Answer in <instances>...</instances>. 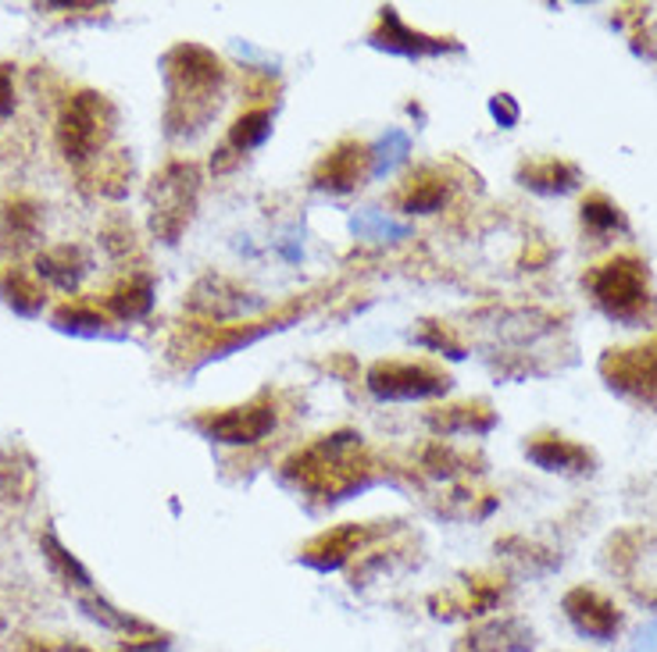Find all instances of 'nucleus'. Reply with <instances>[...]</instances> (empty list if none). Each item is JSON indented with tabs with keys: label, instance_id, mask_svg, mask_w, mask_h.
Segmentation results:
<instances>
[{
	"label": "nucleus",
	"instance_id": "f257e3e1",
	"mask_svg": "<svg viewBox=\"0 0 657 652\" xmlns=\"http://www.w3.org/2000/svg\"><path fill=\"white\" fill-rule=\"evenodd\" d=\"M161 64L168 82V104H165L168 136L205 132L218 104H222V86H226L222 58L200 43H176Z\"/></svg>",
	"mask_w": 657,
	"mask_h": 652
},
{
	"label": "nucleus",
	"instance_id": "f03ea898",
	"mask_svg": "<svg viewBox=\"0 0 657 652\" xmlns=\"http://www.w3.org/2000/svg\"><path fill=\"white\" fill-rule=\"evenodd\" d=\"M282 478L293 489L315 495V500L336 503L372 482L376 463L361 445L358 432H332L308 442L293 457H286Z\"/></svg>",
	"mask_w": 657,
	"mask_h": 652
},
{
	"label": "nucleus",
	"instance_id": "7ed1b4c3",
	"mask_svg": "<svg viewBox=\"0 0 657 652\" xmlns=\"http://www.w3.org/2000/svg\"><path fill=\"white\" fill-rule=\"evenodd\" d=\"M583 285L589 289V297L597 300L604 314L626 324L644 321L654 307L650 285H647V264L633 253H618L611 261L594 264L586 271Z\"/></svg>",
	"mask_w": 657,
	"mask_h": 652
},
{
	"label": "nucleus",
	"instance_id": "20e7f679",
	"mask_svg": "<svg viewBox=\"0 0 657 652\" xmlns=\"http://www.w3.org/2000/svg\"><path fill=\"white\" fill-rule=\"evenodd\" d=\"M111 132H115V108L104 93L79 90L76 97L64 100V108L58 114V143L72 164L97 161L100 150L108 147Z\"/></svg>",
	"mask_w": 657,
	"mask_h": 652
},
{
	"label": "nucleus",
	"instance_id": "39448f33",
	"mask_svg": "<svg viewBox=\"0 0 657 652\" xmlns=\"http://www.w3.org/2000/svg\"><path fill=\"white\" fill-rule=\"evenodd\" d=\"M200 193V171L193 161H168L150 185V229L161 243H179L187 232Z\"/></svg>",
	"mask_w": 657,
	"mask_h": 652
},
{
	"label": "nucleus",
	"instance_id": "423d86ee",
	"mask_svg": "<svg viewBox=\"0 0 657 652\" xmlns=\"http://www.w3.org/2000/svg\"><path fill=\"white\" fill-rule=\"evenodd\" d=\"M276 400L261 392V397L222 407V410H205V414L193 418V428L211 442H226V445H250L261 442L268 432L276 428Z\"/></svg>",
	"mask_w": 657,
	"mask_h": 652
},
{
	"label": "nucleus",
	"instance_id": "0eeeda50",
	"mask_svg": "<svg viewBox=\"0 0 657 652\" xmlns=\"http://www.w3.org/2000/svg\"><path fill=\"white\" fill-rule=\"evenodd\" d=\"M365 382L379 400H429L450 389V374L429 360H379Z\"/></svg>",
	"mask_w": 657,
	"mask_h": 652
},
{
	"label": "nucleus",
	"instance_id": "6e6552de",
	"mask_svg": "<svg viewBox=\"0 0 657 652\" xmlns=\"http://www.w3.org/2000/svg\"><path fill=\"white\" fill-rule=\"evenodd\" d=\"M600 374L626 397L657 400V335L633 350H608L600 360Z\"/></svg>",
	"mask_w": 657,
	"mask_h": 652
},
{
	"label": "nucleus",
	"instance_id": "1a4fd4ad",
	"mask_svg": "<svg viewBox=\"0 0 657 652\" xmlns=\"http://www.w3.org/2000/svg\"><path fill=\"white\" fill-rule=\"evenodd\" d=\"M386 531H390L386 524H336L300 549V560L315 571H336V568H344V563H350L354 556H361L365 545L382 539Z\"/></svg>",
	"mask_w": 657,
	"mask_h": 652
},
{
	"label": "nucleus",
	"instance_id": "9d476101",
	"mask_svg": "<svg viewBox=\"0 0 657 652\" xmlns=\"http://www.w3.org/2000/svg\"><path fill=\"white\" fill-rule=\"evenodd\" d=\"M368 168H372V147L347 136V140L329 147L322 158H318L311 182L318 190H329V193H350L354 185H361L368 179Z\"/></svg>",
	"mask_w": 657,
	"mask_h": 652
},
{
	"label": "nucleus",
	"instance_id": "9b49d317",
	"mask_svg": "<svg viewBox=\"0 0 657 652\" xmlns=\"http://www.w3.org/2000/svg\"><path fill=\"white\" fill-rule=\"evenodd\" d=\"M561 606H565V616L571 621V628H576L579 634H586V639H594V642H611L618 634V628H621L618 606L597 589H586V585L571 589Z\"/></svg>",
	"mask_w": 657,
	"mask_h": 652
},
{
	"label": "nucleus",
	"instance_id": "f8f14e48",
	"mask_svg": "<svg viewBox=\"0 0 657 652\" xmlns=\"http://www.w3.org/2000/svg\"><path fill=\"white\" fill-rule=\"evenodd\" d=\"M372 43L382 50H394V54H411V58H422V54H444V50H458V43L440 40V37H426V32H418L411 26H404V19L394 8H382L379 11V22L372 29Z\"/></svg>",
	"mask_w": 657,
	"mask_h": 652
},
{
	"label": "nucleus",
	"instance_id": "ddd939ff",
	"mask_svg": "<svg viewBox=\"0 0 657 652\" xmlns=\"http://www.w3.org/2000/svg\"><path fill=\"white\" fill-rule=\"evenodd\" d=\"M526 457L544 471H561V474H586L594 471L597 457L586 445L571 442L565 435H532L526 442Z\"/></svg>",
	"mask_w": 657,
	"mask_h": 652
},
{
	"label": "nucleus",
	"instance_id": "4468645a",
	"mask_svg": "<svg viewBox=\"0 0 657 652\" xmlns=\"http://www.w3.org/2000/svg\"><path fill=\"white\" fill-rule=\"evenodd\" d=\"M532 628L508 616V621H490L465 631L454 652H532Z\"/></svg>",
	"mask_w": 657,
	"mask_h": 652
},
{
	"label": "nucleus",
	"instance_id": "2eb2a0df",
	"mask_svg": "<svg viewBox=\"0 0 657 652\" xmlns=\"http://www.w3.org/2000/svg\"><path fill=\"white\" fill-rule=\"evenodd\" d=\"M447 200H450V179L440 168H429V164L415 168L397 193L404 214H432V211H440Z\"/></svg>",
	"mask_w": 657,
	"mask_h": 652
},
{
	"label": "nucleus",
	"instance_id": "dca6fc26",
	"mask_svg": "<svg viewBox=\"0 0 657 652\" xmlns=\"http://www.w3.org/2000/svg\"><path fill=\"white\" fill-rule=\"evenodd\" d=\"M429 424L444 435H482L497 424V410L490 403H482V400L436 407L429 414Z\"/></svg>",
	"mask_w": 657,
	"mask_h": 652
},
{
	"label": "nucleus",
	"instance_id": "f3484780",
	"mask_svg": "<svg viewBox=\"0 0 657 652\" xmlns=\"http://www.w3.org/2000/svg\"><path fill=\"white\" fill-rule=\"evenodd\" d=\"M87 271H90V257L72 243L50 247L37 257V274L43 282L58 285V289H76Z\"/></svg>",
	"mask_w": 657,
	"mask_h": 652
},
{
	"label": "nucleus",
	"instance_id": "a211bd4d",
	"mask_svg": "<svg viewBox=\"0 0 657 652\" xmlns=\"http://www.w3.org/2000/svg\"><path fill=\"white\" fill-rule=\"evenodd\" d=\"M518 182L529 185L536 193H568L571 185L579 182V168L558 161V158H547V161H526L518 168Z\"/></svg>",
	"mask_w": 657,
	"mask_h": 652
},
{
	"label": "nucleus",
	"instance_id": "6ab92c4d",
	"mask_svg": "<svg viewBox=\"0 0 657 652\" xmlns=\"http://www.w3.org/2000/svg\"><path fill=\"white\" fill-rule=\"evenodd\" d=\"M150 307H155V282H150V274H129L108 297V311L122 321H140Z\"/></svg>",
	"mask_w": 657,
	"mask_h": 652
},
{
	"label": "nucleus",
	"instance_id": "aec40b11",
	"mask_svg": "<svg viewBox=\"0 0 657 652\" xmlns=\"http://www.w3.org/2000/svg\"><path fill=\"white\" fill-rule=\"evenodd\" d=\"M0 293L19 314H40L47 303V285L40 274H29L26 268L0 271Z\"/></svg>",
	"mask_w": 657,
	"mask_h": 652
},
{
	"label": "nucleus",
	"instance_id": "412c9836",
	"mask_svg": "<svg viewBox=\"0 0 657 652\" xmlns=\"http://www.w3.org/2000/svg\"><path fill=\"white\" fill-rule=\"evenodd\" d=\"M268 132H272V111H268V108H247L229 126L226 150H232L236 158H243L247 150H255V147H261L268 140Z\"/></svg>",
	"mask_w": 657,
	"mask_h": 652
},
{
	"label": "nucleus",
	"instance_id": "4be33fe9",
	"mask_svg": "<svg viewBox=\"0 0 657 652\" xmlns=\"http://www.w3.org/2000/svg\"><path fill=\"white\" fill-rule=\"evenodd\" d=\"M497 549H500L504 556H511L518 568L529 571V574H550V571H558V563H561V556H554L550 549L536 545V542H526V539H518V535L500 539Z\"/></svg>",
	"mask_w": 657,
	"mask_h": 652
},
{
	"label": "nucleus",
	"instance_id": "5701e85b",
	"mask_svg": "<svg viewBox=\"0 0 657 652\" xmlns=\"http://www.w3.org/2000/svg\"><path fill=\"white\" fill-rule=\"evenodd\" d=\"M40 545H43V556L50 560V568H54V574L64 581V585H76V589H90V571L82 568V563L64 549L54 535H47L40 539Z\"/></svg>",
	"mask_w": 657,
	"mask_h": 652
},
{
	"label": "nucleus",
	"instance_id": "b1692460",
	"mask_svg": "<svg viewBox=\"0 0 657 652\" xmlns=\"http://www.w3.org/2000/svg\"><path fill=\"white\" fill-rule=\"evenodd\" d=\"M54 324L64 332H104L111 318L100 311V307H90V303H82V300H69V303H61L58 307V314H54Z\"/></svg>",
	"mask_w": 657,
	"mask_h": 652
},
{
	"label": "nucleus",
	"instance_id": "393cba45",
	"mask_svg": "<svg viewBox=\"0 0 657 652\" xmlns=\"http://www.w3.org/2000/svg\"><path fill=\"white\" fill-rule=\"evenodd\" d=\"M422 468L436 478H458V474H468V471H479V468H471V457L458 453L450 442L444 439H436L432 445H426V453H422Z\"/></svg>",
	"mask_w": 657,
	"mask_h": 652
},
{
	"label": "nucleus",
	"instance_id": "a878e982",
	"mask_svg": "<svg viewBox=\"0 0 657 652\" xmlns=\"http://www.w3.org/2000/svg\"><path fill=\"white\" fill-rule=\"evenodd\" d=\"M583 225L594 235H608L615 229H626V218H621L618 203H611L604 193H589L583 200Z\"/></svg>",
	"mask_w": 657,
	"mask_h": 652
},
{
	"label": "nucleus",
	"instance_id": "bb28decb",
	"mask_svg": "<svg viewBox=\"0 0 657 652\" xmlns=\"http://www.w3.org/2000/svg\"><path fill=\"white\" fill-rule=\"evenodd\" d=\"M82 610H87L93 621H100L104 628H111V631H137V634H155V628L150 624H143V621H137L132 613H122V610H115L108 599H100V595H82Z\"/></svg>",
	"mask_w": 657,
	"mask_h": 652
},
{
	"label": "nucleus",
	"instance_id": "cd10ccee",
	"mask_svg": "<svg viewBox=\"0 0 657 652\" xmlns=\"http://www.w3.org/2000/svg\"><path fill=\"white\" fill-rule=\"evenodd\" d=\"M4 229H8V235L19 239V243H29V239L40 232V211H37V203L11 200L8 208H4Z\"/></svg>",
	"mask_w": 657,
	"mask_h": 652
},
{
	"label": "nucleus",
	"instance_id": "c85d7f7f",
	"mask_svg": "<svg viewBox=\"0 0 657 652\" xmlns=\"http://www.w3.org/2000/svg\"><path fill=\"white\" fill-rule=\"evenodd\" d=\"M14 111V68L0 64V118Z\"/></svg>",
	"mask_w": 657,
	"mask_h": 652
},
{
	"label": "nucleus",
	"instance_id": "c756f323",
	"mask_svg": "<svg viewBox=\"0 0 657 652\" xmlns=\"http://www.w3.org/2000/svg\"><path fill=\"white\" fill-rule=\"evenodd\" d=\"M490 111H494V118H497V122H500L504 129H511V126L518 122V104H515V100H511L508 93H497L494 104H490Z\"/></svg>",
	"mask_w": 657,
	"mask_h": 652
},
{
	"label": "nucleus",
	"instance_id": "7c9ffc66",
	"mask_svg": "<svg viewBox=\"0 0 657 652\" xmlns=\"http://www.w3.org/2000/svg\"><path fill=\"white\" fill-rule=\"evenodd\" d=\"M629 652H657V621L654 624H647L644 631L636 634V642H633V649Z\"/></svg>",
	"mask_w": 657,
	"mask_h": 652
},
{
	"label": "nucleus",
	"instance_id": "2f4dec72",
	"mask_svg": "<svg viewBox=\"0 0 657 652\" xmlns=\"http://www.w3.org/2000/svg\"><path fill=\"white\" fill-rule=\"evenodd\" d=\"M19 652H50L43 642H37V639H29V642H22V649Z\"/></svg>",
	"mask_w": 657,
	"mask_h": 652
},
{
	"label": "nucleus",
	"instance_id": "473e14b6",
	"mask_svg": "<svg viewBox=\"0 0 657 652\" xmlns=\"http://www.w3.org/2000/svg\"><path fill=\"white\" fill-rule=\"evenodd\" d=\"M64 652H93V649H87V645H69Z\"/></svg>",
	"mask_w": 657,
	"mask_h": 652
},
{
	"label": "nucleus",
	"instance_id": "72a5a7b5",
	"mask_svg": "<svg viewBox=\"0 0 657 652\" xmlns=\"http://www.w3.org/2000/svg\"><path fill=\"white\" fill-rule=\"evenodd\" d=\"M654 40H657V29H654Z\"/></svg>",
	"mask_w": 657,
	"mask_h": 652
}]
</instances>
